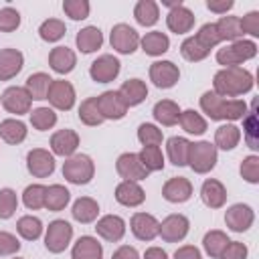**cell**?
Listing matches in <instances>:
<instances>
[{"mask_svg":"<svg viewBox=\"0 0 259 259\" xmlns=\"http://www.w3.org/2000/svg\"><path fill=\"white\" fill-rule=\"evenodd\" d=\"M212 91L221 97H237L253 89V75L243 67H225L212 77Z\"/></svg>","mask_w":259,"mask_h":259,"instance_id":"6da1fadb","label":"cell"},{"mask_svg":"<svg viewBox=\"0 0 259 259\" xmlns=\"http://www.w3.org/2000/svg\"><path fill=\"white\" fill-rule=\"evenodd\" d=\"M200 109L214 121H235L243 119L247 113V103L243 99H225L214 91H204L200 97Z\"/></svg>","mask_w":259,"mask_h":259,"instance_id":"7a4b0ae2","label":"cell"},{"mask_svg":"<svg viewBox=\"0 0 259 259\" xmlns=\"http://www.w3.org/2000/svg\"><path fill=\"white\" fill-rule=\"evenodd\" d=\"M257 55V45L253 40H245V38H239L223 49L217 51V63L225 67H239L241 63L253 59Z\"/></svg>","mask_w":259,"mask_h":259,"instance_id":"3957f363","label":"cell"},{"mask_svg":"<svg viewBox=\"0 0 259 259\" xmlns=\"http://www.w3.org/2000/svg\"><path fill=\"white\" fill-rule=\"evenodd\" d=\"M95 174V164L87 154H75L65 160L63 164V176L71 184H89Z\"/></svg>","mask_w":259,"mask_h":259,"instance_id":"277c9868","label":"cell"},{"mask_svg":"<svg viewBox=\"0 0 259 259\" xmlns=\"http://www.w3.org/2000/svg\"><path fill=\"white\" fill-rule=\"evenodd\" d=\"M188 166L196 174H206L217 166V148L210 142H190L188 150Z\"/></svg>","mask_w":259,"mask_h":259,"instance_id":"5b68a950","label":"cell"},{"mask_svg":"<svg viewBox=\"0 0 259 259\" xmlns=\"http://www.w3.org/2000/svg\"><path fill=\"white\" fill-rule=\"evenodd\" d=\"M71 239H73V227L67 221L57 219L49 223L47 235H45V247L49 253H63L69 247Z\"/></svg>","mask_w":259,"mask_h":259,"instance_id":"8992f818","label":"cell"},{"mask_svg":"<svg viewBox=\"0 0 259 259\" xmlns=\"http://www.w3.org/2000/svg\"><path fill=\"white\" fill-rule=\"evenodd\" d=\"M109 42H111V49L117 51L119 55H132L140 47V34L130 24L119 22V24H115L111 28Z\"/></svg>","mask_w":259,"mask_h":259,"instance_id":"52a82bcc","label":"cell"},{"mask_svg":"<svg viewBox=\"0 0 259 259\" xmlns=\"http://www.w3.org/2000/svg\"><path fill=\"white\" fill-rule=\"evenodd\" d=\"M2 107L8 111V113H14V115H24V113H30V105H32V99L28 95V91L24 87H18V85H12L8 89H4L2 97Z\"/></svg>","mask_w":259,"mask_h":259,"instance_id":"ba28073f","label":"cell"},{"mask_svg":"<svg viewBox=\"0 0 259 259\" xmlns=\"http://www.w3.org/2000/svg\"><path fill=\"white\" fill-rule=\"evenodd\" d=\"M26 170L34 178H47L55 172V156L45 148H34L26 154Z\"/></svg>","mask_w":259,"mask_h":259,"instance_id":"9c48e42d","label":"cell"},{"mask_svg":"<svg viewBox=\"0 0 259 259\" xmlns=\"http://www.w3.org/2000/svg\"><path fill=\"white\" fill-rule=\"evenodd\" d=\"M178 79L180 71L178 65H174L172 61H156L150 65V81L158 89H170L178 83Z\"/></svg>","mask_w":259,"mask_h":259,"instance_id":"30bf717a","label":"cell"},{"mask_svg":"<svg viewBox=\"0 0 259 259\" xmlns=\"http://www.w3.org/2000/svg\"><path fill=\"white\" fill-rule=\"evenodd\" d=\"M47 99L55 109L69 111L75 105V87L65 79H53Z\"/></svg>","mask_w":259,"mask_h":259,"instance_id":"8fae6325","label":"cell"},{"mask_svg":"<svg viewBox=\"0 0 259 259\" xmlns=\"http://www.w3.org/2000/svg\"><path fill=\"white\" fill-rule=\"evenodd\" d=\"M190 229V221L184 214H168L160 227H158V235L166 241V243H178L188 235Z\"/></svg>","mask_w":259,"mask_h":259,"instance_id":"7c38bea8","label":"cell"},{"mask_svg":"<svg viewBox=\"0 0 259 259\" xmlns=\"http://www.w3.org/2000/svg\"><path fill=\"white\" fill-rule=\"evenodd\" d=\"M119 69H121V63L113 55H101L91 63L89 75L95 83H109L119 75Z\"/></svg>","mask_w":259,"mask_h":259,"instance_id":"4fadbf2b","label":"cell"},{"mask_svg":"<svg viewBox=\"0 0 259 259\" xmlns=\"http://www.w3.org/2000/svg\"><path fill=\"white\" fill-rule=\"evenodd\" d=\"M115 170H117V174H119L123 180H132V182L146 180L148 174H150V172L142 166L138 154H134V152L121 154V156L117 158V162H115Z\"/></svg>","mask_w":259,"mask_h":259,"instance_id":"5bb4252c","label":"cell"},{"mask_svg":"<svg viewBox=\"0 0 259 259\" xmlns=\"http://www.w3.org/2000/svg\"><path fill=\"white\" fill-rule=\"evenodd\" d=\"M97 107L103 119H121L127 113V105L119 91H103L101 95H97Z\"/></svg>","mask_w":259,"mask_h":259,"instance_id":"9a60e30c","label":"cell"},{"mask_svg":"<svg viewBox=\"0 0 259 259\" xmlns=\"http://www.w3.org/2000/svg\"><path fill=\"white\" fill-rule=\"evenodd\" d=\"M255 221V212L249 204H243V202H237L233 206L227 208L225 212V223L231 231L235 233H245Z\"/></svg>","mask_w":259,"mask_h":259,"instance_id":"2e32d148","label":"cell"},{"mask_svg":"<svg viewBox=\"0 0 259 259\" xmlns=\"http://www.w3.org/2000/svg\"><path fill=\"white\" fill-rule=\"evenodd\" d=\"M79 148V134L75 130H59L51 136V150L55 156L71 158Z\"/></svg>","mask_w":259,"mask_h":259,"instance_id":"e0dca14e","label":"cell"},{"mask_svg":"<svg viewBox=\"0 0 259 259\" xmlns=\"http://www.w3.org/2000/svg\"><path fill=\"white\" fill-rule=\"evenodd\" d=\"M158 227H160L158 219L154 214H150V212H136L132 217V221H130V229H132L134 237L140 239V241L156 239L158 237Z\"/></svg>","mask_w":259,"mask_h":259,"instance_id":"ac0fdd59","label":"cell"},{"mask_svg":"<svg viewBox=\"0 0 259 259\" xmlns=\"http://www.w3.org/2000/svg\"><path fill=\"white\" fill-rule=\"evenodd\" d=\"M95 231H97V235L101 239H105L109 243H117L125 235V221L121 217H117V214H105V217H101L97 221Z\"/></svg>","mask_w":259,"mask_h":259,"instance_id":"d6986e66","label":"cell"},{"mask_svg":"<svg viewBox=\"0 0 259 259\" xmlns=\"http://www.w3.org/2000/svg\"><path fill=\"white\" fill-rule=\"evenodd\" d=\"M162 196L168 202H174V204L186 202L192 196V184L184 176H174V178L166 180V184L162 186Z\"/></svg>","mask_w":259,"mask_h":259,"instance_id":"ffe728a7","label":"cell"},{"mask_svg":"<svg viewBox=\"0 0 259 259\" xmlns=\"http://www.w3.org/2000/svg\"><path fill=\"white\" fill-rule=\"evenodd\" d=\"M24 67V57L18 49H2L0 51V81L14 79Z\"/></svg>","mask_w":259,"mask_h":259,"instance_id":"44dd1931","label":"cell"},{"mask_svg":"<svg viewBox=\"0 0 259 259\" xmlns=\"http://www.w3.org/2000/svg\"><path fill=\"white\" fill-rule=\"evenodd\" d=\"M115 200L123 206H140L144 200H146V192L144 188L138 184V182H132V180H121L117 186H115Z\"/></svg>","mask_w":259,"mask_h":259,"instance_id":"7402d4cb","label":"cell"},{"mask_svg":"<svg viewBox=\"0 0 259 259\" xmlns=\"http://www.w3.org/2000/svg\"><path fill=\"white\" fill-rule=\"evenodd\" d=\"M200 198L208 208H221L227 202V188L217 178H206L200 186Z\"/></svg>","mask_w":259,"mask_h":259,"instance_id":"603a6c76","label":"cell"},{"mask_svg":"<svg viewBox=\"0 0 259 259\" xmlns=\"http://www.w3.org/2000/svg\"><path fill=\"white\" fill-rule=\"evenodd\" d=\"M194 20H196V16L192 14V10H188V8L182 4V6H176V8H172V10L168 12V16H166V26H168L172 32H176V34H184V32H190V30H192Z\"/></svg>","mask_w":259,"mask_h":259,"instance_id":"cb8c5ba5","label":"cell"},{"mask_svg":"<svg viewBox=\"0 0 259 259\" xmlns=\"http://www.w3.org/2000/svg\"><path fill=\"white\" fill-rule=\"evenodd\" d=\"M49 65L55 73L59 75H67L75 69L77 65V55L69 49V47H55L49 53Z\"/></svg>","mask_w":259,"mask_h":259,"instance_id":"d4e9b609","label":"cell"},{"mask_svg":"<svg viewBox=\"0 0 259 259\" xmlns=\"http://www.w3.org/2000/svg\"><path fill=\"white\" fill-rule=\"evenodd\" d=\"M101 255H103V247L91 235L79 237L77 243L73 245V251H71L73 259H101Z\"/></svg>","mask_w":259,"mask_h":259,"instance_id":"484cf974","label":"cell"},{"mask_svg":"<svg viewBox=\"0 0 259 259\" xmlns=\"http://www.w3.org/2000/svg\"><path fill=\"white\" fill-rule=\"evenodd\" d=\"M75 42H77V49H79L81 53L89 55V53H95L97 49H101V45H103V34H101V30H99L97 26H85V28H81V30L77 32Z\"/></svg>","mask_w":259,"mask_h":259,"instance_id":"4316f807","label":"cell"},{"mask_svg":"<svg viewBox=\"0 0 259 259\" xmlns=\"http://www.w3.org/2000/svg\"><path fill=\"white\" fill-rule=\"evenodd\" d=\"M140 45H142V51L146 55L160 57V55H164L170 49V38L164 32H160V30H152V32H146L140 38Z\"/></svg>","mask_w":259,"mask_h":259,"instance_id":"83f0119b","label":"cell"},{"mask_svg":"<svg viewBox=\"0 0 259 259\" xmlns=\"http://www.w3.org/2000/svg\"><path fill=\"white\" fill-rule=\"evenodd\" d=\"M119 95L123 97L127 107H134V105H140L148 97V87L142 79H127L119 87Z\"/></svg>","mask_w":259,"mask_h":259,"instance_id":"f1b7e54d","label":"cell"},{"mask_svg":"<svg viewBox=\"0 0 259 259\" xmlns=\"http://www.w3.org/2000/svg\"><path fill=\"white\" fill-rule=\"evenodd\" d=\"M71 214H73V219H75L77 223H83V225L93 223V221L97 219V214H99V204H97V200H93L91 196H81V198H77V200L73 202Z\"/></svg>","mask_w":259,"mask_h":259,"instance_id":"f546056e","label":"cell"},{"mask_svg":"<svg viewBox=\"0 0 259 259\" xmlns=\"http://www.w3.org/2000/svg\"><path fill=\"white\" fill-rule=\"evenodd\" d=\"M152 115H154V119H156L158 123L170 127V125L178 123V119H180V107H178V103L172 101V99H162V101H158V103L154 105Z\"/></svg>","mask_w":259,"mask_h":259,"instance_id":"4dcf8cb0","label":"cell"},{"mask_svg":"<svg viewBox=\"0 0 259 259\" xmlns=\"http://www.w3.org/2000/svg\"><path fill=\"white\" fill-rule=\"evenodd\" d=\"M26 125L20 121V119H14V117H8V119H2L0 121V138L6 142V144H20L26 140Z\"/></svg>","mask_w":259,"mask_h":259,"instance_id":"1f68e13d","label":"cell"},{"mask_svg":"<svg viewBox=\"0 0 259 259\" xmlns=\"http://www.w3.org/2000/svg\"><path fill=\"white\" fill-rule=\"evenodd\" d=\"M188 150H190V142L186 138L180 136H172L166 142V152H168V160L174 166H186L188 164Z\"/></svg>","mask_w":259,"mask_h":259,"instance_id":"d6a6232c","label":"cell"},{"mask_svg":"<svg viewBox=\"0 0 259 259\" xmlns=\"http://www.w3.org/2000/svg\"><path fill=\"white\" fill-rule=\"evenodd\" d=\"M241 142V130L235 123H225L221 127H217L214 132V148L221 150H233L237 148V144Z\"/></svg>","mask_w":259,"mask_h":259,"instance_id":"836d02e7","label":"cell"},{"mask_svg":"<svg viewBox=\"0 0 259 259\" xmlns=\"http://www.w3.org/2000/svg\"><path fill=\"white\" fill-rule=\"evenodd\" d=\"M134 18L142 26H154L160 18V8L154 0H140L134 6Z\"/></svg>","mask_w":259,"mask_h":259,"instance_id":"e575fe53","label":"cell"},{"mask_svg":"<svg viewBox=\"0 0 259 259\" xmlns=\"http://www.w3.org/2000/svg\"><path fill=\"white\" fill-rule=\"evenodd\" d=\"M51 83H53V79L47 75V73H32L28 79H26V83H24V89L28 91V95H30V99H47V95H49V89H51Z\"/></svg>","mask_w":259,"mask_h":259,"instance_id":"d590c367","label":"cell"},{"mask_svg":"<svg viewBox=\"0 0 259 259\" xmlns=\"http://www.w3.org/2000/svg\"><path fill=\"white\" fill-rule=\"evenodd\" d=\"M71 200V192L63 186V184H53L47 188V196H45V208L47 210H63Z\"/></svg>","mask_w":259,"mask_h":259,"instance_id":"8d00e7d4","label":"cell"},{"mask_svg":"<svg viewBox=\"0 0 259 259\" xmlns=\"http://www.w3.org/2000/svg\"><path fill=\"white\" fill-rule=\"evenodd\" d=\"M214 26H217V32H219V38L221 40L235 42V40H239L243 36L239 16H221L219 22H214Z\"/></svg>","mask_w":259,"mask_h":259,"instance_id":"74e56055","label":"cell"},{"mask_svg":"<svg viewBox=\"0 0 259 259\" xmlns=\"http://www.w3.org/2000/svg\"><path fill=\"white\" fill-rule=\"evenodd\" d=\"M227 245H229V237H227V233H223L219 229L208 231L202 239V247H204L206 255H210L212 259H219Z\"/></svg>","mask_w":259,"mask_h":259,"instance_id":"f35d334b","label":"cell"},{"mask_svg":"<svg viewBox=\"0 0 259 259\" xmlns=\"http://www.w3.org/2000/svg\"><path fill=\"white\" fill-rule=\"evenodd\" d=\"M255 105L257 101L251 103V109L245 113L243 117V138L247 142V146L251 150H257L259 148V140H257V130H259V123H257V111H255Z\"/></svg>","mask_w":259,"mask_h":259,"instance_id":"ab89813d","label":"cell"},{"mask_svg":"<svg viewBox=\"0 0 259 259\" xmlns=\"http://www.w3.org/2000/svg\"><path fill=\"white\" fill-rule=\"evenodd\" d=\"M180 125L186 134H192V136H200L206 132V119L194 111V109H186V111H180Z\"/></svg>","mask_w":259,"mask_h":259,"instance_id":"60d3db41","label":"cell"},{"mask_svg":"<svg viewBox=\"0 0 259 259\" xmlns=\"http://www.w3.org/2000/svg\"><path fill=\"white\" fill-rule=\"evenodd\" d=\"M16 231L22 239L26 241H36L40 235H42V223L38 217H32V214H24L18 219L16 223Z\"/></svg>","mask_w":259,"mask_h":259,"instance_id":"b9f144b4","label":"cell"},{"mask_svg":"<svg viewBox=\"0 0 259 259\" xmlns=\"http://www.w3.org/2000/svg\"><path fill=\"white\" fill-rule=\"evenodd\" d=\"M142 166L148 170V172H158L164 168V154L158 146H144L138 154Z\"/></svg>","mask_w":259,"mask_h":259,"instance_id":"7bdbcfd3","label":"cell"},{"mask_svg":"<svg viewBox=\"0 0 259 259\" xmlns=\"http://www.w3.org/2000/svg\"><path fill=\"white\" fill-rule=\"evenodd\" d=\"M79 119L85 123V125H99L103 123V115L97 107V97H87L85 101H81L79 105Z\"/></svg>","mask_w":259,"mask_h":259,"instance_id":"ee69618b","label":"cell"},{"mask_svg":"<svg viewBox=\"0 0 259 259\" xmlns=\"http://www.w3.org/2000/svg\"><path fill=\"white\" fill-rule=\"evenodd\" d=\"M65 32H67V26H65V22L59 20V18H49V20H45V22L38 26V36H40L42 40H47V42H57V40H61V38L65 36Z\"/></svg>","mask_w":259,"mask_h":259,"instance_id":"f6af8a7d","label":"cell"},{"mask_svg":"<svg viewBox=\"0 0 259 259\" xmlns=\"http://www.w3.org/2000/svg\"><path fill=\"white\" fill-rule=\"evenodd\" d=\"M180 53H182V57H184L186 61H190V63H198V61H202V59H206V57L210 55V51L204 49L194 36H188V38L182 40Z\"/></svg>","mask_w":259,"mask_h":259,"instance_id":"bcb514c9","label":"cell"},{"mask_svg":"<svg viewBox=\"0 0 259 259\" xmlns=\"http://www.w3.org/2000/svg\"><path fill=\"white\" fill-rule=\"evenodd\" d=\"M30 123L38 132H47L57 123V113L51 107H36L30 111Z\"/></svg>","mask_w":259,"mask_h":259,"instance_id":"7dc6e473","label":"cell"},{"mask_svg":"<svg viewBox=\"0 0 259 259\" xmlns=\"http://www.w3.org/2000/svg\"><path fill=\"white\" fill-rule=\"evenodd\" d=\"M45 196H47V186L42 184H30L22 192V202L30 210H38L45 206Z\"/></svg>","mask_w":259,"mask_h":259,"instance_id":"c3c4849f","label":"cell"},{"mask_svg":"<svg viewBox=\"0 0 259 259\" xmlns=\"http://www.w3.org/2000/svg\"><path fill=\"white\" fill-rule=\"evenodd\" d=\"M138 140L142 142V146H160L164 140V134L154 123H142L138 127Z\"/></svg>","mask_w":259,"mask_h":259,"instance_id":"681fc988","label":"cell"},{"mask_svg":"<svg viewBox=\"0 0 259 259\" xmlns=\"http://www.w3.org/2000/svg\"><path fill=\"white\" fill-rule=\"evenodd\" d=\"M91 4L87 0H65L63 2V12L71 18V20H83L89 16Z\"/></svg>","mask_w":259,"mask_h":259,"instance_id":"f907efd6","label":"cell"},{"mask_svg":"<svg viewBox=\"0 0 259 259\" xmlns=\"http://www.w3.org/2000/svg\"><path fill=\"white\" fill-rule=\"evenodd\" d=\"M18 208V196L12 188H0V219H10Z\"/></svg>","mask_w":259,"mask_h":259,"instance_id":"816d5d0a","label":"cell"},{"mask_svg":"<svg viewBox=\"0 0 259 259\" xmlns=\"http://www.w3.org/2000/svg\"><path fill=\"white\" fill-rule=\"evenodd\" d=\"M204 49H214L219 42H221V38H219V32H217V26H214V22H206V24H202L200 28H198V32H196V36H194Z\"/></svg>","mask_w":259,"mask_h":259,"instance_id":"f5cc1de1","label":"cell"},{"mask_svg":"<svg viewBox=\"0 0 259 259\" xmlns=\"http://www.w3.org/2000/svg\"><path fill=\"white\" fill-rule=\"evenodd\" d=\"M239 172H241L243 180H247L249 184H257V182H259V158H257L255 154L243 158Z\"/></svg>","mask_w":259,"mask_h":259,"instance_id":"db71d44e","label":"cell"},{"mask_svg":"<svg viewBox=\"0 0 259 259\" xmlns=\"http://www.w3.org/2000/svg\"><path fill=\"white\" fill-rule=\"evenodd\" d=\"M20 26V12L12 6L0 8V30L2 32H12Z\"/></svg>","mask_w":259,"mask_h":259,"instance_id":"11a10c76","label":"cell"},{"mask_svg":"<svg viewBox=\"0 0 259 259\" xmlns=\"http://www.w3.org/2000/svg\"><path fill=\"white\" fill-rule=\"evenodd\" d=\"M247 245L245 243H239V241H229V245L225 247V251L221 253L219 259H247Z\"/></svg>","mask_w":259,"mask_h":259,"instance_id":"9f6ffc18","label":"cell"},{"mask_svg":"<svg viewBox=\"0 0 259 259\" xmlns=\"http://www.w3.org/2000/svg\"><path fill=\"white\" fill-rule=\"evenodd\" d=\"M239 20H241V32H247L251 36H259V12L257 10L247 12Z\"/></svg>","mask_w":259,"mask_h":259,"instance_id":"6f0895ef","label":"cell"},{"mask_svg":"<svg viewBox=\"0 0 259 259\" xmlns=\"http://www.w3.org/2000/svg\"><path fill=\"white\" fill-rule=\"evenodd\" d=\"M20 249V241L6 231H0V255H14Z\"/></svg>","mask_w":259,"mask_h":259,"instance_id":"680465c9","label":"cell"},{"mask_svg":"<svg viewBox=\"0 0 259 259\" xmlns=\"http://www.w3.org/2000/svg\"><path fill=\"white\" fill-rule=\"evenodd\" d=\"M233 6H235L233 0H206V8L217 14H227Z\"/></svg>","mask_w":259,"mask_h":259,"instance_id":"91938a15","label":"cell"},{"mask_svg":"<svg viewBox=\"0 0 259 259\" xmlns=\"http://www.w3.org/2000/svg\"><path fill=\"white\" fill-rule=\"evenodd\" d=\"M174 259H202V255L194 245H182L176 249Z\"/></svg>","mask_w":259,"mask_h":259,"instance_id":"94428289","label":"cell"},{"mask_svg":"<svg viewBox=\"0 0 259 259\" xmlns=\"http://www.w3.org/2000/svg\"><path fill=\"white\" fill-rule=\"evenodd\" d=\"M111 259H140V253L136 247H130V245H121L113 251Z\"/></svg>","mask_w":259,"mask_h":259,"instance_id":"6125c7cd","label":"cell"},{"mask_svg":"<svg viewBox=\"0 0 259 259\" xmlns=\"http://www.w3.org/2000/svg\"><path fill=\"white\" fill-rule=\"evenodd\" d=\"M144 259H168V253L162 247H150V249H146Z\"/></svg>","mask_w":259,"mask_h":259,"instance_id":"be15d7a7","label":"cell"},{"mask_svg":"<svg viewBox=\"0 0 259 259\" xmlns=\"http://www.w3.org/2000/svg\"><path fill=\"white\" fill-rule=\"evenodd\" d=\"M162 4L172 10V8H176V6H182V0H162Z\"/></svg>","mask_w":259,"mask_h":259,"instance_id":"e7e4bbea","label":"cell"},{"mask_svg":"<svg viewBox=\"0 0 259 259\" xmlns=\"http://www.w3.org/2000/svg\"><path fill=\"white\" fill-rule=\"evenodd\" d=\"M14 259H22V257H14Z\"/></svg>","mask_w":259,"mask_h":259,"instance_id":"03108f58","label":"cell"}]
</instances>
